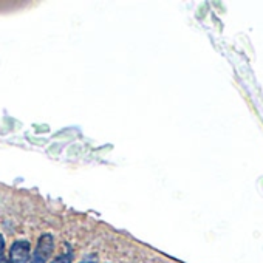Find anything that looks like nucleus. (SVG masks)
Returning <instances> with one entry per match:
<instances>
[{"label":"nucleus","instance_id":"1","mask_svg":"<svg viewBox=\"0 0 263 263\" xmlns=\"http://www.w3.org/2000/svg\"><path fill=\"white\" fill-rule=\"evenodd\" d=\"M31 260V246L28 240H16L10 248L11 263H28Z\"/></svg>","mask_w":263,"mask_h":263},{"label":"nucleus","instance_id":"2","mask_svg":"<svg viewBox=\"0 0 263 263\" xmlns=\"http://www.w3.org/2000/svg\"><path fill=\"white\" fill-rule=\"evenodd\" d=\"M53 251H54V237L51 234L41 235V238L37 240V246H36V255L47 260L48 257H51Z\"/></svg>","mask_w":263,"mask_h":263},{"label":"nucleus","instance_id":"3","mask_svg":"<svg viewBox=\"0 0 263 263\" xmlns=\"http://www.w3.org/2000/svg\"><path fill=\"white\" fill-rule=\"evenodd\" d=\"M51 263H71V255L70 254H61L51 260Z\"/></svg>","mask_w":263,"mask_h":263},{"label":"nucleus","instance_id":"4","mask_svg":"<svg viewBox=\"0 0 263 263\" xmlns=\"http://www.w3.org/2000/svg\"><path fill=\"white\" fill-rule=\"evenodd\" d=\"M4 251H5V237L0 234V257H4Z\"/></svg>","mask_w":263,"mask_h":263},{"label":"nucleus","instance_id":"5","mask_svg":"<svg viewBox=\"0 0 263 263\" xmlns=\"http://www.w3.org/2000/svg\"><path fill=\"white\" fill-rule=\"evenodd\" d=\"M28 263H45V260L42 257H39V255L34 254V255H31V260Z\"/></svg>","mask_w":263,"mask_h":263},{"label":"nucleus","instance_id":"6","mask_svg":"<svg viewBox=\"0 0 263 263\" xmlns=\"http://www.w3.org/2000/svg\"><path fill=\"white\" fill-rule=\"evenodd\" d=\"M0 263H11L10 258H5V257H0Z\"/></svg>","mask_w":263,"mask_h":263},{"label":"nucleus","instance_id":"7","mask_svg":"<svg viewBox=\"0 0 263 263\" xmlns=\"http://www.w3.org/2000/svg\"><path fill=\"white\" fill-rule=\"evenodd\" d=\"M79 263H93V261H87V260H84V261H79Z\"/></svg>","mask_w":263,"mask_h":263}]
</instances>
